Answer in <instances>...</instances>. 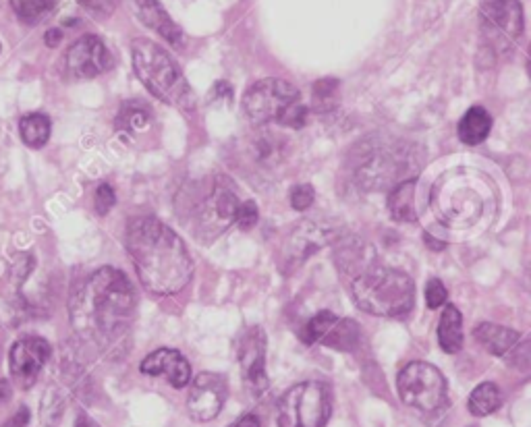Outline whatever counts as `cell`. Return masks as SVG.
Wrapping results in <instances>:
<instances>
[{"label": "cell", "instance_id": "obj_1", "mask_svg": "<svg viewBox=\"0 0 531 427\" xmlns=\"http://www.w3.org/2000/svg\"><path fill=\"white\" fill-rule=\"evenodd\" d=\"M71 324L77 336L98 349L119 345L135 318V293L129 278L115 268H100L75 289Z\"/></svg>", "mask_w": 531, "mask_h": 427}, {"label": "cell", "instance_id": "obj_2", "mask_svg": "<svg viewBox=\"0 0 531 427\" xmlns=\"http://www.w3.org/2000/svg\"><path fill=\"white\" fill-rule=\"evenodd\" d=\"M137 278L156 295H177L191 276L193 262L183 239L154 216L133 218L125 235Z\"/></svg>", "mask_w": 531, "mask_h": 427}, {"label": "cell", "instance_id": "obj_3", "mask_svg": "<svg viewBox=\"0 0 531 427\" xmlns=\"http://www.w3.org/2000/svg\"><path fill=\"white\" fill-rule=\"evenodd\" d=\"M430 208L449 229H471L496 210V191L484 173L457 168L434 183Z\"/></svg>", "mask_w": 531, "mask_h": 427}, {"label": "cell", "instance_id": "obj_4", "mask_svg": "<svg viewBox=\"0 0 531 427\" xmlns=\"http://www.w3.org/2000/svg\"><path fill=\"white\" fill-rule=\"evenodd\" d=\"M351 293L363 311L378 318H403L415 307V282L411 276L380 264L355 274Z\"/></svg>", "mask_w": 531, "mask_h": 427}, {"label": "cell", "instance_id": "obj_5", "mask_svg": "<svg viewBox=\"0 0 531 427\" xmlns=\"http://www.w3.org/2000/svg\"><path fill=\"white\" fill-rule=\"evenodd\" d=\"M131 63L137 79L144 88L164 104H171L179 110H191L195 98L191 94L189 83L179 71L177 63L171 59L160 44L137 38L131 44Z\"/></svg>", "mask_w": 531, "mask_h": 427}, {"label": "cell", "instance_id": "obj_6", "mask_svg": "<svg viewBox=\"0 0 531 427\" xmlns=\"http://www.w3.org/2000/svg\"><path fill=\"white\" fill-rule=\"evenodd\" d=\"M239 204L233 183L227 177H216L189 210L187 220L193 237L204 243L218 239L235 224Z\"/></svg>", "mask_w": 531, "mask_h": 427}, {"label": "cell", "instance_id": "obj_7", "mask_svg": "<svg viewBox=\"0 0 531 427\" xmlns=\"http://www.w3.org/2000/svg\"><path fill=\"white\" fill-rule=\"evenodd\" d=\"M332 413V394L324 382L289 388L276 409L278 427H324Z\"/></svg>", "mask_w": 531, "mask_h": 427}, {"label": "cell", "instance_id": "obj_8", "mask_svg": "<svg viewBox=\"0 0 531 427\" xmlns=\"http://www.w3.org/2000/svg\"><path fill=\"white\" fill-rule=\"evenodd\" d=\"M484 48L492 59H505L523 36V7L519 0H488L480 9Z\"/></svg>", "mask_w": 531, "mask_h": 427}, {"label": "cell", "instance_id": "obj_9", "mask_svg": "<svg viewBox=\"0 0 531 427\" xmlns=\"http://www.w3.org/2000/svg\"><path fill=\"white\" fill-rule=\"evenodd\" d=\"M397 390L407 407L422 413H434L446 403L444 376L438 367L424 361H413L401 369Z\"/></svg>", "mask_w": 531, "mask_h": 427}, {"label": "cell", "instance_id": "obj_10", "mask_svg": "<svg viewBox=\"0 0 531 427\" xmlns=\"http://www.w3.org/2000/svg\"><path fill=\"white\" fill-rule=\"evenodd\" d=\"M299 102V90L285 79L268 77L251 85L243 96L245 117L254 125L278 123L285 112Z\"/></svg>", "mask_w": 531, "mask_h": 427}, {"label": "cell", "instance_id": "obj_11", "mask_svg": "<svg viewBox=\"0 0 531 427\" xmlns=\"http://www.w3.org/2000/svg\"><path fill=\"white\" fill-rule=\"evenodd\" d=\"M266 334L260 326L247 328L237 345L239 367L243 386L249 396L262 398L268 392V374H266Z\"/></svg>", "mask_w": 531, "mask_h": 427}, {"label": "cell", "instance_id": "obj_12", "mask_svg": "<svg viewBox=\"0 0 531 427\" xmlns=\"http://www.w3.org/2000/svg\"><path fill=\"white\" fill-rule=\"evenodd\" d=\"M50 345L42 336H23L15 340L9 353V374L19 390H30L38 382L50 359Z\"/></svg>", "mask_w": 531, "mask_h": 427}, {"label": "cell", "instance_id": "obj_13", "mask_svg": "<svg viewBox=\"0 0 531 427\" xmlns=\"http://www.w3.org/2000/svg\"><path fill=\"white\" fill-rule=\"evenodd\" d=\"M113 67V54L98 36H83L65 54V73L71 79H94Z\"/></svg>", "mask_w": 531, "mask_h": 427}, {"label": "cell", "instance_id": "obj_14", "mask_svg": "<svg viewBox=\"0 0 531 427\" xmlns=\"http://www.w3.org/2000/svg\"><path fill=\"white\" fill-rule=\"evenodd\" d=\"M227 380L220 374L202 372L198 378L191 382L189 396H187V411L193 421H212L225 407L227 401Z\"/></svg>", "mask_w": 531, "mask_h": 427}, {"label": "cell", "instance_id": "obj_15", "mask_svg": "<svg viewBox=\"0 0 531 427\" xmlns=\"http://www.w3.org/2000/svg\"><path fill=\"white\" fill-rule=\"evenodd\" d=\"M305 343H320L330 349L349 351L357 345L359 340V328L353 320H343L334 316L332 311H320L307 322L303 330Z\"/></svg>", "mask_w": 531, "mask_h": 427}, {"label": "cell", "instance_id": "obj_16", "mask_svg": "<svg viewBox=\"0 0 531 427\" xmlns=\"http://www.w3.org/2000/svg\"><path fill=\"white\" fill-rule=\"evenodd\" d=\"M334 233L326 226H320L316 222L305 220L301 222L297 229L287 237V243L281 253V268L285 272H293L297 266H301L303 260H307V255H312L314 251H320L324 245L332 241Z\"/></svg>", "mask_w": 531, "mask_h": 427}, {"label": "cell", "instance_id": "obj_17", "mask_svg": "<svg viewBox=\"0 0 531 427\" xmlns=\"http://www.w3.org/2000/svg\"><path fill=\"white\" fill-rule=\"evenodd\" d=\"M142 374L146 376H164L173 388H185L191 382V365L189 361L173 349H158L148 355L142 365Z\"/></svg>", "mask_w": 531, "mask_h": 427}, {"label": "cell", "instance_id": "obj_18", "mask_svg": "<svg viewBox=\"0 0 531 427\" xmlns=\"http://www.w3.org/2000/svg\"><path fill=\"white\" fill-rule=\"evenodd\" d=\"M117 131L127 141H144L156 127V115L144 100H127L121 104L117 115Z\"/></svg>", "mask_w": 531, "mask_h": 427}, {"label": "cell", "instance_id": "obj_19", "mask_svg": "<svg viewBox=\"0 0 531 427\" xmlns=\"http://www.w3.org/2000/svg\"><path fill=\"white\" fill-rule=\"evenodd\" d=\"M403 170L401 158H397L395 154H382V156H374L372 160H368L359 168L357 173V181L363 189H384L390 183H401L399 181V173Z\"/></svg>", "mask_w": 531, "mask_h": 427}, {"label": "cell", "instance_id": "obj_20", "mask_svg": "<svg viewBox=\"0 0 531 427\" xmlns=\"http://www.w3.org/2000/svg\"><path fill=\"white\" fill-rule=\"evenodd\" d=\"M135 7L139 13V19H142L148 27L169 42L173 48H181L183 46V32L179 30V25L169 17L162 9V5L158 0H135Z\"/></svg>", "mask_w": 531, "mask_h": 427}, {"label": "cell", "instance_id": "obj_21", "mask_svg": "<svg viewBox=\"0 0 531 427\" xmlns=\"http://www.w3.org/2000/svg\"><path fill=\"white\" fill-rule=\"evenodd\" d=\"M473 338H475V343H478L486 353H490L494 357H502L517 347L521 334L511 330V328L486 322V324L475 326Z\"/></svg>", "mask_w": 531, "mask_h": 427}, {"label": "cell", "instance_id": "obj_22", "mask_svg": "<svg viewBox=\"0 0 531 427\" xmlns=\"http://www.w3.org/2000/svg\"><path fill=\"white\" fill-rule=\"evenodd\" d=\"M438 343L444 353L457 355L463 349V316L455 305H446L438 322Z\"/></svg>", "mask_w": 531, "mask_h": 427}, {"label": "cell", "instance_id": "obj_23", "mask_svg": "<svg viewBox=\"0 0 531 427\" xmlns=\"http://www.w3.org/2000/svg\"><path fill=\"white\" fill-rule=\"evenodd\" d=\"M492 117L484 106H471L459 123V139L467 146H480L488 139Z\"/></svg>", "mask_w": 531, "mask_h": 427}, {"label": "cell", "instance_id": "obj_24", "mask_svg": "<svg viewBox=\"0 0 531 427\" xmlns=\"http://www.w3.org/2000/svg\"><path fill=\"white\" fill-rule=\"evenodd\" d=\"M415 191L417 183L413 179L401 181L395 185V189L388 195V210L397 222H415L417 210H415Z\"/></svg>", "mask_w": 531, "mask_h": 427}, {"label": "cell", "instance_id": "obj_25", "mask_svg": "<svg viewBox=\"0 0 531 427\" xmlns=\"http://www.w3.org/2000/svg\"><path fill=\"white\" fill-rule=\"evenodd\" d=\"M52 133V125L50 119L42 112H32V115H27L21 119L19 123V135L23 139V144L32 150H40L48 144Z\"/></svg>", "mask_w": 531, "mask_h": 427}, {"label": "cell", "instance_id": "obj_26", "mask_svg": "<svg viewBox=\"0 0 531 427\" xmlns=\"http://www.w3.org/2000/svg\"><path fill=\"white\" fill-rule=\"evenodd\" d=\"M9 3L21 23L38 25L54 13L59 0H9Z\"/></svg>", "mask_w": 531, "mask_h": 427}, {"label": "cell", "instance_id": "obj_27", "mask_svg": "<svg viewBox=\"0 0 531 427\" xmlns=\"http://www.w3.org/2000/svg\"><path fill=\"white\" fill-rule=\"evenodd\" d=\"M502 405V392L496 384L484 382L469 396V413L475 417H486L498 411Z\"/></svg>", "mask_w": 531, "mask_h": 427}, {"label": "cell", "instance_id": "obj_28", "mask_svg": "<svg viewBox=\"0 0 531 427\" xmlns=\"http://www.w3.org/2000/svg\"><path fill=\"white\" fill-rule=\"evenodd\" d=\"M312 92V104L316 112H330L341 102V83L332 77L316 81Z\"/></svg>", "mask_w": 531, "mask_h": 427}, {"label": "cell", "instance_id": "obj_29", "mask_svg": "<svg viewBox=\"0 0 531 427\" xmlns=\"http://www.w3.org/2000/svg\"><path fill=\"white\" fill-rule=\"evenodd\" d=\"M254 148L256 160H260L262 164H274L283 156V139L266 131L254 139Z\"/></svg>", "mask_w": 531, "mask_h": 427}, {"label": "cell", "instance_id": "obj_30", "mask_svg": "<svg viewBox=\"0 0 531 427\" xmlns=\"http://www.w3.org/2000/svg\"><path fill=\"white\" fill-rule=\"evenodd\" d=\"M63 411H65L63 396L54 388H48L44 401H42V407H40V415H42L44 423L48 427H57L61 417H63Z\"/></svg>", "mask_w": 531, "mask_h": 427}, {"label": "cell", "instance_id": "obj_31", "mask_svg": "<svg viewBox=\"0 0 531 427\" xmlns=\"http://www.w3.org/2000/svg\"><path fill=\"white\" fill-rule=\"evenodd\" d=\"M260 220V210L256 206V202H245V204H239V210H237V218H235V224L239 226L241 231H251L254 226L258 224Z\"/></svg>", "mask_w": 531, "mask_h": 427}, {"label": "cell", "instance_id": "obj_32", "mask_svg": "<svg viewBox=\"0 0 531 427\" xmlns=\"http://www.w3.org/2000/svg\"><path fill=\"white\" fill-rule=\"evenodd\" d=\"M77 3L83 11H88L96 19L110 17L117 7V0H77Z\"/></svg>", "mask_w": 531, "mask_h": 427}, {"label": "cell", "instance_id": "obj_33", "mask_svg": "<svg viewBox=\"0 0 531 427\" xmlns=\"http://www.w3.org/2000/svg\"><path fill=\"white\" fill-rule=\"evenodd\" d=\"M115 204H117V195H115L113 187L106 185V183L100 185L96 189V193H94V208H96V212L100 216H104V214H108L110 210L115 208Z\"/></svg>", "mask_w": 531, "mask_h": 427}, {"label": "cell", "instance_id": "obj_34", "mask_svg": "<svg viewBox=\"0 0 531 427\" xmlns=\"http://www.w3.org/2000/svg\"><path fill=\"white\" fill-rule=\"evenodd\" d=\"M307 119H310V110H307L301 102H297V104H293V106L285 112L283 119L278 121V123H281V125H287V127H293V129H301V127L307 125Z\"/></svg>", "mask_w": 531, "mask_h": 427}, {"label": "cell", "instance_id": "obj_35", "mask_svg": "<svg viewBox=\"0 0 531 427\" xmlns=\"http://www.w3.org/2000/svg\"><path fill=\"white\" fill-rule=\"evenodd\" d=\"M314 189H312V185H299V187H295L293 189V193H291V206L295 208V210H299V212H303V210H307V208H310L312 204H314Z\"/></svg>", "mask_w": 531, "mask_h": 427}, {"label": "cell", "instance_id": "obj_36", "mask_svg": "<svg viewBox=\"0 0 531 427\" xmlns=\"http://www.w3.org/2000/svg\"><path fill=\"white\" fill-rule=\"evenodd\" d=\"M446 289H444V284L438 280V278H432L428 282V287H426V303L430 309H438L446 303Z\"/></svg>", "mask_w": 531, "mask_h": 427}, {"label": "cell", "instance_id": "obj_37", "mask_svg": "<svg viewBox=\"0 0 531 427\" xmlns=\"http://www.w3.org/2000/svg\"><path fill=\"white\" fill-rule=\"evenodd\" d=\"M27 423H30V411L21 407L11 419H7L0 427H27Z\"/></svg>", "mask_w": 531, "mask_h": 427}, {"label": "cell", "instance_id": "obj_38", "mask_svg": "<svg viewBox=\"0 0 531 427\" xmlns=\"http://www.w3.org/2000/svg\"><path fill=\"white\" fill-rule=\"evenodd\" d=\"M229 427H262V421L258 415L254 413H247V415H241L233 425Z\"/></svg>", "mask_w": 531, "mask_h": 427}, {"label": "cell", "instance_id": "obj_39", "mask_svg": "<svg viewBox=\"0 0 531 427\" xmlns=\"http://www.w3.org/2000/svg\"><path fill=\"white\" fill-rule=\"evenodd\" d=\"M61 40H63V32H61V30H48L46 36H44V42H46V46H50V48L59 46Z\"/></svg>", "mask_w": 531, "mask_h": 427}, {"label": "cell", "instance_id": "obj_40", "mask_svg": "<svg viewBox=\"0 0 531 427\" xmlns=\"http://www.w3.org/2000/svg\"><path fill=\"white\" fill-rule=\"evenodd\" d=\"M11 398V384L7 380H0V405L7 403Z\"/></svg>", "mask_w": 531, "mask_h": 427}, {"label": "cell", "instance_id": "obj_41", "mask_svg": "<svg viewBox=\"0 0 531 427\" xmlns=\"http://www.w3.org/2000/svg\"><path fill=\"white\" fill-rule=\"evenodd\" d=\"M75 427H98L94 421H90L86 415H81L79 419H77V425Z\"/></svg>", "mask_w": 531, "mask_h": 427}, {"label": "cell", "instance_id": "obj_42", "mask_svg": "<svg viewBox=\"0 0 531 427\" xmlns=\"http://www.w3.org/2000/svg\"><path fill=\"white\" fill-rule=\"evenodd\" d=\"M436 241H438V239H432L430 235H426V245H428V247H432V249H442L444 243H436Z\"/></svg>", "mask_w": 531, "mask_h": 427}]
</instances>
